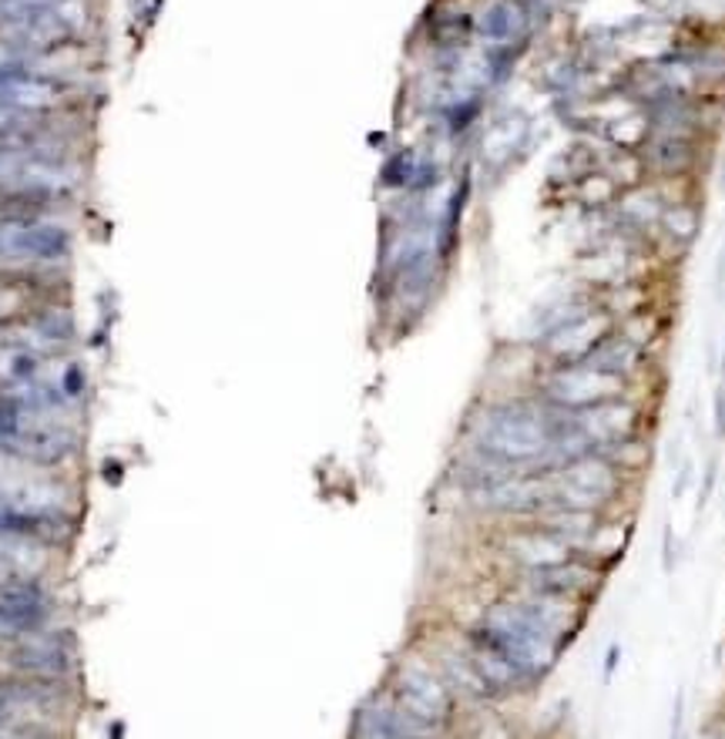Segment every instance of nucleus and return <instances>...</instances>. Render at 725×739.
<instances>
[{"instance_id":"7ed1b4c3","label":"nucleus","mask_w":725,"mask_h":739,"mask_svg":"<svg viewBox=\"0 0 725 739\" xmlns=\"http://www.w3.org/2000/svg\"><path fill=\"white\" fill-rule=\"evenodd\" d=\"M551 484V508H575L591 514H618L625 511V498L631 477H625L615 464H608L602 455H584L558 471H547Z\"/></svg>"},{"instance_id":"b1692460","label":"nucleus","mask_w":725,"mask_h":739,"mask_svg":"<svg viewBox=\"0 0 725 739\" xmlns=\"http://www.w3.org/2000/svg\"><path fill=\"white\" fill-rule=\"evenodd\" d=\"M718 380L725 384V337H722V353H718Z\"/></svg>"},{"instance_id":"f03ea898","label":"nucleus","mask_w":725,"mask_h":739,"mask_svg":"<svg viewBox=\"0 0 725 739\" xmlns=\"http://www.w3.org/2000/svg\"><path fill=\"white\" fill-rule=\"evenodd\" d=\"M467 635L497 652L528 689H537L565 659V649L531 619L515 595H500L497 602L484 605L478 622L467 626Z\"/></svg>"},{"instance_id":"dca6fc26","label":"nucleus","mask_w":725,"mask_h":739,"mask_svg":"<svg viewBox=\"0 0 725 739\" xmlns=\"http://www.w3.org/2000/svg\"><path fill=\"white\" fill-rule=\"evenodd\" d=\"M24 417L27 414H24L21 397L14 390H8V387H0V440L11 437L24 424Z\"/></svg>"},{"instance_id":"4be33fe9","label":"nucleus","mask_w":725,"mask_h":739,"mask_svg":"<svg viewBox=\"0 0 725 739\" xmlns=\"http://www.w3.org/2000/svg\"><path fill=\"white\" fill-rule=\"evenodd\" d=\"M602 666H605V669H602V682L612 686V679L618 676V666H621V642H618V639L605 649V663H602Z\"/></svg>"},{"instance_id":"ddd939ff","label":"nucleus","mask_w":725,"mask_h":739,"mask_svg":"<svg viewBox=\"0 0 725 739\" xmlns=\"http://www.w3.org/2000/svg\"><path fill=\"white\" fill-rule=\"evenodd\" d=\"M534 31H537V24H534L528 0H487V4L474 14V37L484 48L534 40Z\"/></svg>"},{"instance_id":"aec40b11","label":"nucleus","mask_w":725,"mask_h":739,"mask_svg":"<svg viewBox=\"0 0 725 739\" xmlns=\"http://www.w3.org/2000/svg\"><path fill=\"white\" fill-rule=\"evenodd\" d=\"M712 431L718 440H725V384L722 380L712 393Z\"/></svg>"},{"instance_id":"9b49d317","label":"nucleus","mask_w":725,"mask_h":739,"mask_svg":"<svg viewBox=\"0 0 725 739\" xmlns=\"http://www.w3.org/2000/svg\"><path fill=\"white\" fill-rule=\"evenodd\" d=\"M702 138L696 135H645L638 145L649 182H686L699 169Z\"/></svg>"},{"instance_id":"9d476101","label":"nucleus","mask_w":725,"mask_h":739,"mask_svg":"<svg viewBox=\"0 0 725 739\" xmlns=\"http://www.w3.org/2000/svg\"><path fill=\"white\" fill-rule=\"evenodd\" d=\"M74 642L64 632L40 629L34 635H24L11 645V666L24 673L27 679H48L58 682L74 666Z\"/></svg>"},{"instance_id":"6ab92c4d","label":"nucleus","mask_w":725,"mask_h":739,"mask_svg":"<svg viewBox=\"0 0 725 739\" xmlns=\"http://www.w3.org/2000/svg\"><path fill=\"white\" fill-rule=\"evenodd\" d=\"M696 484V461L692 458H681L675 464V481H672V501H681L689 495V487Z\"/></svg>"},{"instance_id":"6e6552de","label":"nucleus","mask_w":725,"mask_h":739,"mask_svg":"<svg viewBox=\"0 0 725 739\" xmlns=\"http://www.w3.org/2000/svg\"><path fill=\"white\" fill-rule=\"evenodd\" d=\"M575 417H578V427H581V434H584L591 450H602V447L621 444L628 437L649 434V427H645V400L635 397V390L625 393V397L605 400L599 407H588Z\"/></svg>"},{"instance_id":"5701e85b","label":"nucleus","mask_w":725,"mask_h":739,"mask_svg":"<svg viewBox=\"0 0 725 739\" xmlns=\"http://www.w3.org/2000/svg\"><path fill=\"white\" fill-rule=\"evenodd\" d=\"M715 296L718 300L725 296V245H722L718 256H715Z\"/></svg>"},{"instance_id":"f3484780","label":"nucleus","mask_w":725,"mask_h":739,"mask_svg":"<svg viewBox=\"0 0 725 739\" xmlns=\"http://www.w3.org/2000/svg\"><path fill=\"white\" fill-rule=\"evenodd\" d=\"M55 384H58V390L64 393V400L74 403V400L84 397V390H88V374H84V366H81L77 360H68L64 370H61V377H58Z\"/></svg>"},{"instance_id":"f257e3e1","label":"nucleus","mask_w":725,"mask_h":739,"mask_svg":"<svg viewBox=\"0 0 725 739\" xmlns=\"http://www.w3.org/2000/svg\"><path fill=\"white\" fill-rule=\"evenodd\" d=\"M554 424L558 407L544 403L531 390L491 400L471 421V447L481 455L518 468V471H554Z\"/></svg>"},{"instance_id":"a211bd4d","label":"nucleus","mask_w":725,"mask_h":739,"mask_svg":"<svg viewBox=\"0 0 725 739\" xmlns=\"http://www.w3.org/2000/svg\"><path fill=\"white\" fill-rule=\"evenodd\" d=\"M715 487H718V455H709L705 471H702V484H699V505H696V514H702V511L709 508V501H712V495H715Z\"/></svg>"},{"instance_id":"1a4fd4ad","label":"nucleus","mask_w":725,"mask_h":739,"mask_svg":"<svg viewBox=\"0 0 725 739\" xmlns=\"http://www.w3.org/2000/svg\"><path fill=\"white\" fill-rule=\"evenodd\" d=\"M571 555L575 552L561 538H554L551 531H544L531 518L528 521H510V528L500 535V558L515 568V574L561 565Z\"/></svg>"},{"instance_id":"412c9836","label":"nucleus","mask_w":725,"mask_h":739,"mask_svg":"<svg viewBox=\"0 0 725 739\" xmlns=\"http://www.w3.org/2000/svg\"><path fill=\"white\" fill-rule=\"evenodd\" d=\"M675 561H678V552H675V531L672 524L662 528V571L672 574L675 571Z\"/></svg>"},{"instance_id":"0eeeda50","label":"nucleus","mask_w":725,"mask_h":739,"mask_svg":"<svg viewBox=\"0 0 725 739\" xmlns=\"http://www.w3.org/2000/svg\"><path fill=\"white\" fill-rule=\"evenodd\" d=\"M605 582H608V571L599 568L594 561H588V558H581V555H571L568 561L551 565V568L515 574V589L575 598V602H588V605H594V598L602 595Z\"/></svg>"},{"instance_id":"423d86ee","label":"nucleus","mask_w":725,"mask_h":739,"mask_svg":"<svg viewBox=\"0 0 725 739\" xmlns=\"http://www.w3.org/2000/svg\"><path fill=\"white\" fill-rule=\"evenodd\" d=\"M55 595L37 574H14L0 582V645L51 629Z\"/></svg>"},{"instance_id":"39448f33","label":"nucleus","mask_w":725,"mask_h":739,"mask_svg":"<svg viewBox=\"0 0 725 739\" xmlns=\"http://www.w3.org/2000/svg\"><path fill=\"white\" fill-rule=\"evenodd\" d=\"M77 98L74 77L31 61L0 64V111L21 114H64Z\"/></svg>"},{"instance_id":"f8f14e48","label":"nucleus","mask_w":725,"mask_h":739,"mask_svg":"<svg viewBox=\"0 0 725 739\" xmlns=\"http://www.w3.org/2000/svg\"><path fill=\"white\" fill-rule=\"evenodd\" d=\"M531 148H534V118L524 111H507L487 125L481 142V158L487 169L504 175L515 169L518 161H524Z\"/></svg>"},{"instance_id":"4468645a","label":"nucleus","mask_w":725,"mask_h":739,"mask_svg":"<svg viewBox=\"0 0 725 739\" xmlns=\"http://www.w3.org/2000/svg\"><path fill=\"white\" fill-rule=\"evenodd\" d=\"M699 232H702L699 205L686 202V198H668L665 213L658 219V229H655V245L668 242L675 253H686V250H692V242L699 239Z\"/></svg>"},{"instance_id":"20e7f679","label":"nucleus","mask_w":725,"mask_h":739,"mask_svg":"<svg viewBox=\"0 0 725 739\" xmlns=\"http://www.w3.org/2000/svg\"><path fill=\"white\" fill-rule=\"evenodd\" d=\"M387 695L397 710H403L413 723H420L431 732L444 729L460 703L454 689L447 686V679L440 676V669L431 663V655H420V652H407L403 659H397Z\"/></svg>"},{"instance_id":"2eb2a0df","label":"nucleus","mask_w":725,"mask_h":739,"mask_svg":"<svg viewBox=\"0 0 725 739\" xmlns=\"http://www.w3.org/2000/svg\"><path fill=\"white\" fill-rule=\"evenodd\" d=\"M416 161H420V152L416 148H397L383 158L379 166V185L387 192H407L410 182H413V172H416Z\"/></svg>"}]
</instances>
